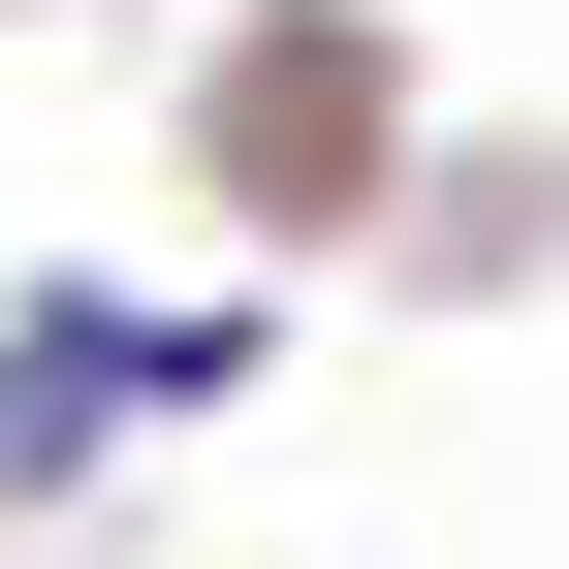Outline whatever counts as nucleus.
Instances as JSON below:
<instances>
[{"mask_svg": "<svg viewBox=\"0 0 569 569\" xmlns=\"http://www.w3.org/2000/svg\"><path fill=\"white\" fill-rule=\"evenodd\" d=\"M159 380H222V348H0V443L63 475V443H96V411H159Z\"/></svg>", "mask_w": 569, "mask_h": 569, "instance_id": "f257e3e1", "label": "nucleus"}]
</instances>
